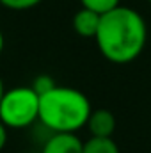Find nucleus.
I'll return each instance as SVG.
<instances>
[{
    "label": "nucleus",
    "mask_w": 151,
    "mask_h": 153,
    "mask_svg": "<svg viewBox=\"0 0 151 153\" xmlns=\"http://www.w3.org/2000/svg\"><path fill=\"white\" fill-rule=\"evenodd\" d=\"M85 128L91 137H112L115 132V116L109 109H93Z\"/></svg>",
    "instance_id": "5"
},
{
    "label": "nucleus",
    "mask_w": 151,
    "mask_h": 153,
    "mask_svg": "<svg viewBox=\"0 0 151 153\" xmlns=\"http://www.w3.org/2000/svg\"><path fill=\"white\" fill-rule=\"evenodd\" d=\"M57 84H55V80L52 78L50 75H38L36 78H34V82H32V89L38 93L39 96L41 94H44V93H48L50 89H53Z\"/></svg>",
    "instance_id": "10"
},
{
    "label": "nucleus",
    "mask_w": 151,
    "mask_h": 153,
    "mask_svg": "<svg viewBox=\"0 0 151 153\" xmlns=\"http://www.w3.org/2000/svg\"><path fill=\"white\" fill-rule=\"evenodd\" d=\"M148 2H150V4H151V0H148Z\"/></svg>",
    "instance_id": "14"
},
{
    "label": "nucleus",
    "mask_w": 151,
    "mask_h": 153,
    "mask_svg": "<svg viewBox=\"0 0 151 153\" xmlns=\"http://www.w3.org/2000/svg\"><path fill=\"white\" fill-rule=\"evenodd\" d=\"M4 93H5V87H4V82H2V78H0V100H2V96H4Z\"/></svg>",
    "instance_id": "13"
},
{
    "label": "nucleus",
    "mask_w": 151,
    "mask_h": 153,
    "mask_svg": "<svg viewBox=\"0 0 151 153\" xmlns=\"http://www.w3.org/2000/svg\"><path fill=\"white\" fill-rule=\"evenodd\" d=\"M96 46L100 53L112 64L133 62L146 48L148 25L144 16L128 7L117 5L101 14L100 29L96 32Z\"/></svg>",
    "instance_id": "1"
},
{
    "label": "nucleus",
    "mask_w": 151,
    "mask_h": 153,
    "mask_svg": "<svg viewBox=\"0 0 151 153\" xmlns=\"http://www.w3.org/2000/svg\"><path fill=\"white\" fill-rule=\"evenodd\" d=\"M7 126L0 121V153L4 152V148H5V144H7Z\"/></svg>",
    "instance_id": "11"
},
{
    "label": "nucleus",
    "mask_w": 151,
    "mask_h": 153,
    "mask_svg": "<svg viewBox=\"0 0 151 153\" xmlns=\"http://www.w3.org/2000/svg\"><path fill=\"white\" fill-rule=\"evenodd\" d=\"M43 0H0V5L11 11H27L38 7Z\"/></svg>",
    "instance_id": "9"
},
{
    "label": "nucleus",
    "mask_w": 151,
    "mask_h": 153,
    "mask_svg": "<svg viewBox=\"0 0 151 153\" xmlns=\"http://www.w3.org/2000/svg\"><path fill=\"white\" fill-rule=\"evenodd\" d=\"M4 45H5V39H4V34H2V30H0V53H2V50H4Z\"/></svg>",
    "instance_id": "12"
},
{
    "label": "nucleus",
    "mask_w": 151,
    "mask_h": 153,
    "mask_svg": "<svg viewBox=\"0 0 151 153\" xmlns=\"http://www.w3.org/2000/svg\"><path fill=\"white\" fill-rule=\"evenodd\" d=\"M91 111L89 98L70 85H55L39 96V123H43L52 134H76L80 128H85Z\"/></svg>",
    "instance_id": "2"
},
{
    "label": "nucleus",
    "mask_w": 151,
    "mask_h": 153,
    "mask_svg": "<svg viewBox=\"0 0 151 153\" xmlns=\"http://www.w3.org/2000/svg\"><path fill=\"white\" fill-rule=\"evenodd\" d=\"M82 150L84 141L76 134L55 132L44 141L41 153H82Z\"/></svg>",
    "instance_id": "4"
},
{
    "label": "nucleus",
    "mask_w": 151,
    "mask_h": 153,
    "mask_svg": "<svg viewBox=\"0 0 151 153\" xmlns=\"http://www.w3.org/2000/svg\"><path fill=\"white\" fill-rule=\"evenodd\" d=\"M82 153H121L112 137H89L84 141Z\"/></svg>",
    "instance_id": "7"
},
{
    "label": "nucleus",
    "mask_w": 151,
    "mask_h": 153,
    "mask_svg": "<svg viewBox=\"0 0 151 153\" xmlns=\"http://www.w3.org/2000/svg\"><path fill=\"white\" fill-rule=\"evenodd\" d=\"M100 22H101V14L91 11V9L80 7L75 14H73L71 27H73L75 34H78L80 38L94 39L98 29H100Z\"/></svg>",
    "instance_id": "6"
},
{
    "label": "nucleus",
    "mask_w": 151,
    "mask_h": 153,
    "mask_svg": "<svg viewBox=\"0 0 151 153\" xmlns=\"http://www.w3.org/2000/svg\"><path fill=\"white\" fill-rule=\"evenodd\" d=\"M80 5L85 9H91L98 14H105V13L115 9L117 5H121V0H80Z\"/></svg>",
    "instance_id": "8"
},
{
    "label": "nucleus",
    "mask_w": 151,
    "mask_h": 153,
    "mask_svg": "<svg viewBox=\"0 0 151 153\" xmlns=\"http://www.w3.org/2000/svg\"><path fill=\"white\" fill-rule=\"evenodd\" d=\"M0 121L9 130H21L39 121V94L32 85L7 89L0 100Z\"/></svg>",
    "instance_id": "3"
}]
</instances>
